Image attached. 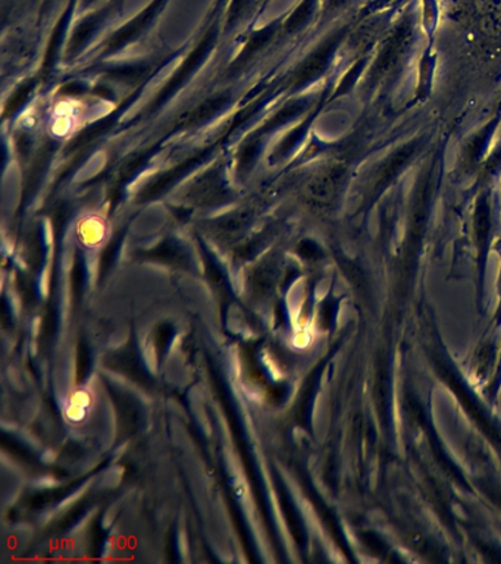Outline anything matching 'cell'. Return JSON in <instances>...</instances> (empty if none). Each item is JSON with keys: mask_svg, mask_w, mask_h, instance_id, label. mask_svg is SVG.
I'll list each match as a JSON object with an SVG mask.
<instances>
[{"mask_svg": "<svg viewBox=\"0 0 501 564\" xmlns=\"http://www.w3.org/2000/svg\"><path fill=\"white\" fill-rule=\"evenodd\" d=\"M424 33L421 29L420 2L406 0L397 15L373 48L372 59L359 84L364 101L380 99L386 91L394 90L412 61L420 55Z\"/></svg>", "mask_w": 501, "mask_h": 564, "instance_id": "1", "label": "cell"}, {"mask_svg": "<svg viewBox=\"0 0 501 564\" xmlns=\"http://www.w3.org/2000/svg\"><path fill=\"white\" fill-rule=\"evenodd\" d=\"M438 137L437 127L426 128L407 140L391 145L371 161L364 162L356 178V214L363 215L367 219L369 214L415 170L417 163L434 148Z\"/></svg>", "mask_w": 501, "mask_h": 564, "instance_id": "2", "label": "cell"}, {"mask_svg": "<svg viewBox=\"0 0 501 564\" xmlns=\"http://www.w3.org/2000/svg\"><path fill=\"white\" fill-rule=\"evenodd\" d=\"M470 200V240L475 250V264H477V278L479 286L483 284L488 254L494 246L497 228H499L500 206L495 200V185H486L479 188Z\"/></svg>", "mask_w": 501, "mask_h": 564, "instance_id": "3", "label": "cell"}, {"mask_svg": "<svg viewBox=\"0 0 501 564\" xmlns=\"http://www.w3.org/2000/svg\"><path fill=\"white\" fill-rule=\"evenodd\" d=\"M353 178L350 163L329 162L307 181L306 198L319 209H334L347 197Z\"/></svg>", "mask_w": 501, "mask_h": 564, "instance_id": "4", "label": "cell"}, {"mask_svg": "<svg viewBox=\"0 0 501 564\" xmlns=\"http://www.w3.org/2000/svg\"><path fill=\"white\" fill-rule=\"evenodd\" d=\"M501 128V100L494 113L487 122H483L477 130L470 132L464 140L460 149L459 171L468 176L477 175L495 141L499 140Z\"/></svg>", "mask_w": 501, "mask_h": 564, "instance_id": "5", "label": "cell"}, {"mask_svg": "<svg viewBox=\"0 0 501 564\" xmlns=\"http://www.w3.org/2000/svg\"><path fill=\"white\" fill-rule=\"evenodd\" d=\"M417 74L415 90L411 100H409V108L424 105L429 99L435 84V74H437L438 55L435 51V39L425 40L422 44L420 55L416 61Z\"/></svg>", "mask_w": 501, "mask_h": 564, "instance_id": "6", "label": "cell"}, {"mask_svg": "<svg viewBox=\"0 0 501 564\" xmlns=\"http://www.w3.org/2000/svg\"><path fill=\"white\" fill-rule=\"evenodd\" d=\"M501 176V139L495 141L494 148L491 149L482 166L479 167L477 175L472 180V185L468 196H472L479 188L486 187V185H497Z\"/></svg>", "mask_w": 501, "mask_h": 564, "instance_id": "7", "label": "cell"}, {"mask_svg": "<svg viewBox=\"0 0 501 564\" xmlns=\"http://www.w3.org/2000/svg\"><path fill=\"white\" fill-rule=\"evenodd\" d=\"M420 2L421 29L425 40L435 39L442 20L439 0H417Z\"/></svg>", "mask_w": 501, "mask_h": 564, "instance_id": "8", "label": "cell"}, {"mask_svg": "<svg viewBox=\"0 0 501 564\" xmlns=\"http://www.w3.org/2000/svg\"><path fill=\"white\" fill-rule=\"evenodd\" d=\"M359 0H323L320 2V17L323 20H329V18L341 15L351 8L356 7Z\"/></svg>", "mask_w": 501, "mask_h": 564, "instance_id": "9", "label": "cell"}, {"mask_svg": "<svg viewBox=\"0 0 501 564\" xmlns=\"http://www.w3.org/2000/svg\"><path fill=\"white\" fill-rule=\"evenodd\" d=\"M500 267L499 276H497V306L494 313V321L497 326L501 325V250L499 251Z\"/></svg>", "mask_w": 501, "mask_h": 564, "instance_id": "10", "label": "cell"}, {"mask_svg": "<svg viewBox=\"0 0 501 564\" xmlns=\"http://www.w3.org/2000/svg\"><path fill=\"white\" fill-rule=\"evenodd\" d=\"M499 184H500V202H499V206H500V219H501V176H500V180H499Z\"/></svg>", "mask_w": 501, "mask_h": 564, "instance_id": "11", "label": "cell"}, {"mask_svg": "<svg viewBox=\"0 0 501 564\" xmlns=\"http://www.w3.org/2000/svg\"><path fill=\"white\" fill-rule=\"evenodd\" d=\"M499 139H501V128H500V134H499Z\"/></svg>", "mask_w": 501, "mask_h": 564, "instance_id": "12", "label": "cell"}]
</instances>
